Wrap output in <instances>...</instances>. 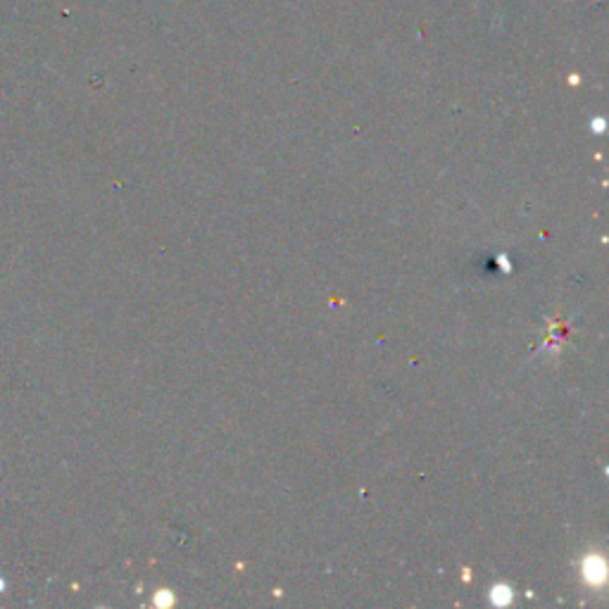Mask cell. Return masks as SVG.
Returning <instances> with one entry per match:
<instances>
[{"mask_svg": "<svg viewBox=\"0 0 609 609\" xmlns=\"http://www.w3.org/2000/svg\"><path fill=\"white\" fill-rule=\"evenodd\" d=\"M583 576H586V581L590 586H602V583L607 581V564L602 557L598 555H590L583 560Z\"/></svg>", "mask_w": 609, "mask_h": 609, "instance_id": "cell-1", "label": "cell"}, {"mask_svg": "<svg viewBox=\"0 0 609 609\" xmlns=\"http://www.w3.org/2000/svg\"><path fill=\"white\" fill-rule=\"evenodd\" d=\"M491 600L495 602V605H510L512 602V590L507 586H495L493 593H491Z\"/></svg>", "mask_w": 609, "mask_h": 609, "instance_id": "cell-2", "label": "cell"}, {"mask_svg": "<svg viewBox=\"0 0 609 609\" xmlns=\"http://www.w3.org/2000/svg\"><path fill=\"white\" fill-rule=\"evenodd\" d=\"M155 602H158V605H169V602H174V598H169V595H158V598H155Z\"/></svg>", "mask_w": 609, "mask_h": 609, "instance_id": "cell-3", "label": "cell"}]
</instances>
